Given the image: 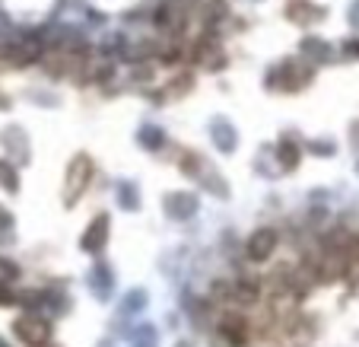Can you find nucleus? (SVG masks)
Wrapping results in <instances>:
<instances>
[{
	"mask_svg": "<svg viewBox=\"0 0 359 347\" xmlns=\"http://www.w3.org/2000/svg\"><path fill=\"white\" fill-rule=\"evenodd\" d=\"M140 143L147 147V150H163L165 147V134L159 128H153V124H147V128H140Z\"/></svg>",
	"mask_w": 359,
	"mask_h": 347,
	"instance_id": "18",
	"label": "nucleus"
},
{
	"mask_svg": "<svg viewBox=\"0 0 359 347\" xmlns=\"http://www.w3.org/2000/svg\"><path fill=\"white\" fill-rule=\"evenodd\" d=\"M219 334H223L232 347H245L251 341V334H255V325H251V319L242 309H229V313L219 315Z\"/></svg>",
	"mask_w": 359,
	"mask_h": 347,
	"instance_id": "4",
	"label": "nucleus"
},
{
	"mask_svg": "<svg viewBox=\"0 0 359 347\" xmlns=\"http://www.w3.org/2000/svg\"><path fill=\"white\" fill-rule=\"evenodd\" d=\"M277 245H280V233L273 230V226H261L258 233H251L248 242H245V255H248L251 261H267L273 252H277Z\"/></svg>",
	"mask_w": 359,
	"mask_h": 347,
	"instance_id": "5",
	"label": "nucleus"
},
{
	"mask_svg": "<svg viewBox=\"0 0 359 347\" xmlns=\"http://www.w3.org/2000/svg\"><path fill=\"white\" fill-rule=\"evenodd\" d=\"M302 55H309V64H325L331 58V48H327V41L312 35V39H302Z\"/></svg>",
	"mask_w": 359,
	"mask_h": 347,
	"instance_id": "14",
	"label": "nucleus"
},
{
	"mask_svg": "<svg viewBox=\"0 0 359 347\" xmlns=\"http://www.w3.org/2000/svg\"><path fill=\"white\" fill-rule=\"evenodd\" d=\"M261 280H255V277H238V280H232V306H238V309H251V306H258L261 303Z\"/></svg>",
	"mask_w": 359,
	"mask_h": 347,
	"instance_id": "8",
	"label": "nucleus"
},
{
	"mask_svg": "<svg viewBox=\"0 0 359 347\" xmlns=\"http://www.w3.org/2000/svg\"><path fill=\"white\" fill-rule=\"evenodd\" d=\"M201 178H203V185H207V188H213V195H217V197H226V182L217 176V172L207 169Z\"/></svg>",
	"mask_w": 359,
	"mask_h": 347,
	"instance_id": "20",
	"label": "nucleus"
},
{
	"mask_svg": "<svg viewBox=\"0 0 359 347\" xmlns=\"http://www.w3.org/2000/svg\"><path fill=\"white\" fill-rule=\"evenodd\" d=\"M312 83V67L299 58H286L277 67L267 74V86L271 89H283V93H302Z\"/></svg>",
	"mask_w": 359,
	"mask_h": 347,
	"instance_id": "1",
	"label": "nucleus"
},
{
	"mask_svg": "<svg viewBox=\"0 0 359 347\" xmlns=\"http://www.w3.org/2000/svg\"><path fill=\"white\" fill-rule=\"evenodd\" d=\"M20 303V293L10 290L7 280H0V306H16Z\"/></svg>",
	"mask_w": 359,
	"mask_h": 347,
	"instance_id": "21",
	"label": "nucleus"
},
{
	"mask_svg": "<svg viewBox=\"0 0 359 347\" xmlns=\"http://www.w3.org/2000/svg\"><path fill=\"white\" fill-rule=\"evenodd\" d=\"M277 159L280 166H283L286 172H292L299 166V159H302V147H299L296 137H280V147H277Z\"/></svg>",
	"mask_w": 359,
	"mask_h": 347,
	"instance_id": "11",
	"label": "nucleus"
},
{
	"mask_svg": "<svg viewBox=\"0 0 359 347\" xmlns=\"http://www.w3.org/2000/svg\"><path fill=\"white\" fill-rule=\"evenodd\" d=\"M0 185H4L10 195L20 191V172H16V166L10 163V159H0Z\"/></svg>",
	"mask_w": 359,
	"mask_h": 347,
	"instance_id": "16",
	"label": "nucleus"
},
{
	"mask_svg": "<svg viewBox=\"0 0 359 347\" xmlns=\"http://www.w3.org/2000/svg\"><path fill=\"white\" fill-rule=\"evenodd\" d=\"M210 134H213V140H217V147L223 153H229V150H236V128H232L229 122H223V118H217V122L210 124Z\"/></svg>",
	"mask_w": 359,
	"mask_h": 347,
	"instance_id": "13",
	"label": "nucleus"
},
{
	"mask_svg": "<svg viewBox=\"0 0 359 347\" xmlns=\"http://www.w3.org/2000/svg\"><path fill=\"white\" fill-rule=\"evenodd\" d=\"M93 287H95V290H99V296H109V290H111V274L105 271V265H95Z\"/></svg>",
	"mask_w": 359,
	"mask_h": 347,
	"instance_id": "19",
	"label": "nucleus"
},
{
	"mask_svg": "<svg viewBox=\"0 0 359 347\" xmlns=\"http://www.w3.org/2000/svg\"><path fill=\"white\" fill-rule=\"evenodd\" d=\"M10 226H13V217L0 207V239H4V230H10Z\"/></svg>",
	"mask_w": 359,
	"mask_h": 347,
	"instance_id": "24",
	"label": "nucleus"
},
{
	"mask_svg": "<svg viewBox=\"0 0 359 347\" xmlns=\"http://www.w3.org/2000/svg\"><path fill=\"white\" fill-rule=\"evenodd\" d=\"M344 51H346L350 58H359V39H350V41H346Z\"/></svg>",
	"mask_w": 359,
	"mask_h": 347,
	"instance_id": "25",
	"label": "nucleus"
},
{
	"mask_svg": "<svg viewBox=\"0 0 359 347\" xmlns=\"http://www.w3.org/2000/svg\"><path fill=\"white\" fill-rule=\"evenodd\" d=\"M0 109H10V99L4 93H0Z\"/></svg>",
	"mask_w": 359,
	"mask_h": 347,
	"instance_id": "26",
	"label": "nucleus"
},
{
	"mask_svg": "<svg viewBox=\"0 0 359 347\" xmlns=\"http://www.w3.org/2000/svg\"><path fill=\"white\" fill-rule=\"evenodd\" d=\"M286 16H290L292 22H299V26H309V22L325 20V10L315 7V4H309V0H290Z\"/></svg>",
	"mask_w": 359,
	"mask_h": 347,
	"instance_id": "10",
	"label": "nucleus"
},
{
	"mask_svg": "<svg viewBox=\"0 0 359 347\" xmlns=\"http://www.w3.org/2000/svg\"><path fill=\"white\" fill-rule=\"evenodd\" d=\"M191 61L201 64V67H210V70H223L226 67V51L213 35H201L197 45L191 48Z\"/></svg>",
	"mask_w": 359,
	"mask_h": 347,
	"instance_id": "6",
	"label": "nucleus"
},
{
	"mask_svg": "<svg viewBox=\"0 0 359 347\" xmlns=\"http://www.w3.org/2000/svg\"><path fill=\"white\" fill-rule=\"evenodd\" d=\"M93 176H95L93 157H89V153H76V157L70 159V166H67V178H64V204L74 207L76 201L86 195Z\"/></svg>",
	"mask_w": 359,
	"mask_h": 347,
	"instance_id": "2",
	"label": "nucleus"
},
{
	"mask_svg": "<svg viewBox=\"0 0 359 347\" xmlns=\"http://www.w3.org/2000/svg\"><path fill=\"white\" fill-rule=\"evenodd\" d=\"M165 214L175 220H188L197 214V197L188 195V191H172L165 195Z\"/></svg>",
	"mask_w": 359,
	"mask_h": 347,
	"instance_id": "9",
	"label": "nucleus"
},
{
	"mask_svg": "<svg viewBox=\"0 0 359 347\" xmlns=\"http://www.w3.org/2000/svg\"><path fill=\"white\" fill-rule=\"evenodd\" d=\"M13 334L22 347H51V319L45 313H22L13 322Z\"/></svg>",
	"mask_w": 359,
	"mask_h": 347,
	"instance_id": "3",
	"label": "nucleus"
},
{
	"mask_svg": "<svg viewBox=\"0 0 359 347\" xmlns=\"http://www.w3.org/2000/svg\"><path fill=\"white\" fill-rule=\"evenodd\" d=\"M191 86H194V74H191V70H184L182 77H175V80L165 86V93H156L153 99H156V103H172V99H178V96H188Z\"/></svg>",
	"mask_w": 359,
	"mask_h": 347,
	"instance_id": "12",
	"label": "nucleus"
},
{
	"mask_svg": "<svg viewBox=\"0 0 359 347\" xmlns=\"http://www.w3.org/2000/svg\"><path fill=\"white\" fill-rule=\"evenodd\" d=\"M121 207H140V197H137L134 185H121Z\"/></svg>",
	"mask_w": 359,
	"mask_h": 347,
	"instance_id": "22",
	"label": "nucleus"
},
{
	"mask_svg": "<svg viewBox=\"0 0 359 347\" xmlns=\"http://www.w3.org/2000/svg\"><path fill=\"white\" fill-rule=\"evenodd\" d=\"M203 159H201V153H194V150H182L178 153V169L184 172L188 178H201L203 176Z\"/></svg>",
	"mask_w": 359,
	"mask_h": 347,
	"instance_id": "15",
	"label": "nucleus"
},
{
	"mask_svg": "<svg viewBox=\"0 0 359 347\" xmlns=\"http://www.w3.org/2000/svg\"><path fill=\"white\" fill-rule=\"evenodd\" d=\"M22 140V131L20 128H7L4 131V143H7V150L13 153L16 159H29V147H20Z\"/></svg>",
	"mask_w": 359,
	"mask_h": 347,
	"instance_id": "17",
	"label": "nucleus"
},
{
	"mask_svg": "<svg viewBox=\"0 0 359 347\" xmlns=\"http://www.w3.org/2000/svg\"><path fill=\"white\" fill-rule=\"evenodd\" d=\"M0 274H7V277H10V280H13V277H20V268H16V265H13V261H7V258H0Z\"/></svg>",
	"mask_w": 359,
	"mask_h": 347,
	"instance_id": "23",
	"label": "nucleus"
},
{
	"mask_svg": "<svg viewBox=\"0 0 359 347\" xmlns=\"http://www.w3.org/2000/svg\"><path fill=\"white\" fill-rule=\"evenodd\" d=\"M109 230H111L109 214H95L80 236V249L89 255H99L102 249H105V242H109Z\"/></svg>",
	"mask_w": 359,
	"mask_h": 347,
	"instance_id": "7",
	"label": "nucleus"
}]
</instances>
